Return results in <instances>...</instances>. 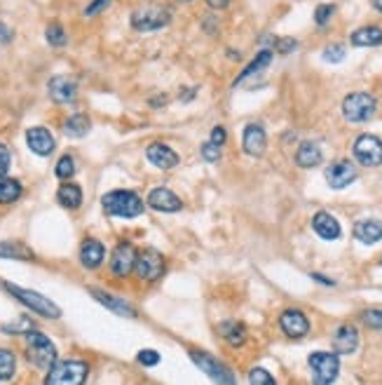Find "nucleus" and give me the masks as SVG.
Segmentation results:
<instances>
[{
  "label": "nucleus",
  "mask_w": 382,
  "mask_h": 385,
  "mask_svg": "<svg viewBox=\"0 0 382 385\" xmlns=\"http://www.w3.org/2000/svg\"><path fill=\"white\" fill-rule=\"evenodd\" d=\"M333 348H336L338 355H352L359 348V331L352 327V324L338 327V331L333 334Z\"/></svg>",
  "instance_id": "20"
},
{
  "label": "nucleus",
  "mask_w": 382,
  "mask_h": 385,
  "mask_svg": "<svg viewBox=\"0 0 382 385\" xmlns=\"http://www.w3.org/2000/svg\"><path fill=\"white\" fill-rule=\"evenodd\" d=\"M312 228H314V233H317L321 240H328V242L338 240L340 233H343V228H340L338 218L333 216V214H328V212H317V214H314Z\"/></svg>",
  "instance_id": "19"
},
{
  "label": "nucleus",
  "mask_w": 382,
  "mask_h": 385,
  "mask_svg": "<svg viewBox=\"0 0 382 385\" xmlns=\"http://www.w3.org/2000/svg\"><path fill=\"white\" fill-rule=\"evenodd\" d=\"M354 179H356V167L350 160H338V162L326 167V181H328V186L336 188V191L347 188Z\"/></svg>",
  "instance_id": "12"
},
{
  "label": "nucleus",
  "mask_w": 382,
  "mask_h": 385,
  "mask_svg": "<svg viewBox=\"0 0 382 385\" xmlns=\"http://www.w3.org/2000/svg\"><path fill=\"white\" fill-rule=\"evenodd\" d=\"M361 322L371 329H382V310L380 308H371V310L361 312Z\"/></svg>",
  "instance_id": "35"
},
{
  "label": "nucleus",
  "mask_w": 382,
  "mask_h": 385,
  "mask_svg": "<svg viewBox=\"0 0 382 385\" xmlns=\"http://www.w3.org/2000/svg\"><path fill=\"white\" fill-rule=\"evenodd\" d=\"M218 331L232 348H240L244 346V341H247V327H244L242 322H223L218 327Z\"/></svg>",
  "instance_id": "27"
},
{
  "label": "nucleus",
  "mask_w": 382,
  "mask_h": 385,
  "mask_svg": "<svg viewBox=\"0 0 382 385\" xmlns=\"http://www.w3.org/2000/svg\"><path fill=\"white\" fill-rule=\"evenodd\" d=\"M55 174L59 176V179H64V181L73 179V174H75V160L70 158V156L59 158V162H57V167H55Z\"/></svg>",
  "instance_id": "34"
},
{
  "label": "nucleus",
  "mask_w": 382,
  "mask_h": 385,
  "mask_svg": "<svg viewBox=\"0 0 382 385\" xmlns=\"http://www.w3.org/2000/svg\"><path fill=\"white\" fill-rule=\"evenodd\" d=\"M89 376V364L82 359H64L55 362L52 369H47L45 383L47 385H80Z\"/></svg>",
  "instance_id": "4"
},
{
  "label": "nucleus",
  "mask_w": 382,
  "mask_h": 385,
  "mask_svg": "<svg viewBox=\"0 0 382 385\" xmlns=\"http://www.w3.org/2000/svg\"><path fill=\"white\" fill-rule=\"evenodd\" d=\"M136 247L131 242H120V245L113 250L111 256V270L115 277H127L136 265Z\"/></svg>",
  "instance_id": "11"
},
{
  "label": "nucleus",
  "mask_w": 382,
  "mask_h": 385,
  "mask_svg": "<svg viewBox=\"0 0 382 385\" xmlns=\"http://www.w3.org/2000/svg\"><path fill=\"white\" fill-rule=\"evenodd\" d=\"M312 277H314V280H317V282H324V284H333V280H326V277H324V275H319V272H312Z\"/></svg>",
  "instance_id": "48"
},
{
  "label": "nucleus",
  "mask_w": 382,
  "mask_h": 385,
  "mask_svg": "<svg viewBox=\"0 0 382 385\" xmlns=\"http://www.w3.org/2000/svg\"><path fill=\"white\" fill-rule=\"evenodd\" d=\"M333 15H336V5L324 3V5H319V8L314 10V21H317L319 26H326V24L331 21Z\"/></svg>",
  "instance_id": "37"
},
{
  "label": "nucleus",
  "mask_w": 382,
  "mask_h": 385,
  "mask_svg": "<svg viewBox=\"0 0 382 385\" xmlns=\"http://www.w3.org/2000/svg\"><path fill=\"white\" fill-rule=\"evenodd\" d=\"M274 47H277V52H282V55H291V52L298 47V40L296 38H277L274 40Z\"/></svg>",
  "instance_id": "41"
},
{
  "label": "nucleus",
  "mask_w": 382,
  "mask_h": 385,
  "mask_svg": "<svg viewBox=\"0 0 382 385\" xmlns=\"http://www.w3.org/2000/svg\"><path fill=\"white\" fill-rule=\"evenodd\" d=\"M89 294H92L94 299L99 301V303H104L106 308H108V310L115 312V315H122V317H136V308H134V306H129L127 301L117 299V296H113V294L101 292V289H89Z\"/></svg>",
  "instance_id": "22"
},
{
  "label": "nucleus",
  "mask_w": 382,
  "mask_h": 385,
  "mask_svg": "<svg viewBox=\"0 0 382 385\" xmlns=\"http://www.w3.org/2000/svg\"><path fill=\"white\" fill-rule=\"evenodd\" d=\"M139 362L143 366H155L160 362V353H155V350H141L139 353Z\"/></svg>",
  "instance_id": "44"
},
{
  "label": "nucleus",
  "mask_w": 382,
  "mask_h": 385,
  "mask_svg": "<svg viewBox=\"0 0 382 385\" xmlns=\"http://www.w3.org/2000/svg\"><path fill=\"white\" fill-rule=\"evenodd\" d=\"M354 238L361 245H375L382 240V221L378 218H363V221L354 223Z\"/></svg>",
  "instance_id": "23"
},
{
  "label": "nucleus",
  "mask_w": 382,
  "mask_h": 385,
  "mask_svg": "<svg viewBox=\"0 0 382 385\" xmlns=\"http://www.w3.org/2000/svg\"><path fill=\"white\" fill-rule=\"evenodd\" d=\"M104 212L108 216H120V218H134L143 214V200L131 191H111L101 200Z\"/></svg>",
  "instance_id": "3"
},
{
  "label": "nucleus",
  "mask_w": 382,
  "mask_h": 385,
  "mask_svg": "<svg viewBox=\"0 0 382 385\" xmlns=\"http://www.w3.org/2000/svg\"><path fill=\"white\" fill-rule=\"evenodd\" d=\"M104 259H106V250H104V245H101L99 240H85L82 242V247H80V261H82V265H85L87 270H97L101 263H104Z\"/></svg>",
  "instance_id": "21"
},
{
  "label": "nucleus",
  "mask_w": 382,
  "mask_h": 385,
  "mask_svg": "<svg viewBox=\"0 0 382 385\" xmlns=\"http://www.w3.org/2000/svg\"><path fill=\"white\" fill-rule=\"evenodd\" d=\"M17 371V357L8 348H0V381H10Z\"/></svg>",
  "instance_id": "32"
},
{
  "label": "nucleus",
  "mask_w": 382,
  "mask_h": 385,
  "mask_svg": "<svg viewBox=\"0 0 382 385\" xmlns=\"http://www.w3.org/2000/svg\"><path fill=\"white\" fill-rule=\"evenodd\" d=\"M45 38H47V43H50L52 47H64L66 45V40H68V35H66L64 31V26L61 24H50L47 26V31H45Z\"/></svg>",
  "instance_id": "33"
},
{
  "label": "nucleus",
  "mask_w": 382,
  "mask_h": 385,
  "mask_svg": "<svg viewBox=\"0 0 382 385\" xmlns=\"http://www.w3.org/2000/svg\"><path fill=\"white\" fill-rule=\"evenodd\" d=\"M169 21L171 10L166 5H146V8L131 12V28L139 33L160 31V28L169 26Z\"/></svg>",
  "instance_id": "5"
},
{
  "label": "nucleus",
  "mask_w": 382,
  "mask_h": 385,
  "mask_svg": "<svg viewBox=\"0 0 382 385\" xmlns=\"http://www.w3.org/2000/svg\"><path fill=\"white\" fill-rule=\"evenodd\" d=\"M270 62H272V50H260L258 55H256V59H254V62L249 64V66L244 68L240 75H237L235 85H240V82H244V80H247V78H251V75L260 73L262 68H267V66H270Z\"/></svg>",
  "instance_id": "28"
},
{
  "label": "nucleus",
  "mask_w": 382,
  "mask_h": 385,
  "mask_svg": "<svg viewBox=\"0 0 382 385\" xmlns=\"http://www.w3.org/2000/svg\"><path fill=\"white\" fill-rule=\"evenodd\" d=\"M202 158H204L207 162H218L220 160V146H216L213 141H207V144L202 146Z\"/></svg>",
  "instance_id": "40"
},
{
  "label": "nucleus",
  "mask_w": 382,
  "mask_h": 385,
  "mask_svg": "<svg viewBox=\"0 0 382 385\" xmlns=\"http://www.w3.org/2000/svg\"><path fill=\"white\" fill-rule=\"evenodd\" d=\"M230 3H232V0H207V5H209L211 10H225Z\"/></svg>",
  "instance_id": "47"
},
{
  "label": "nucleus",
  "mask_w": 382,
  "mask_h": 385,
  "mask_svg": "<svg viewBox=\"0 0 382 385\" xmlns=\"http://www.w3.org/2000/svg\"><path fill=\"white\" fill-rule=\"evenodd\" d=\"M345 59V47L343 45H328L324 50V62L328 64H338Z\"/></svg>",
  "instance_id": "39"
},
{
  "label": "nucleus",
  "mask_w": 382,
  "mask_h": 385,
  "mask_svg": "<svg viewBox=\"0 0 382 385\" xmlns=\"http://www.w3.org/2000/svg\"><path fill=\"white\" fill-rule=\"evenodd\" d=\"M373 8L378 12H382V0H373Z\"/></svg>",
  "instance_id": "49"
},
{
  "label": "nucleus",
  "mask_w": 382,
  "mask_h": 385,
  "mask_svg": "<svg viewBox=\"0 0 382 385\" xmlns=\"http://www.w3.org/2000/svg\"><path fill=\"white\" fill-rule=\"evenodd\" d=\"M148 207H153L155 212H178L183 207L181 198L176 193H171L169 188H155L148 193Z\"/></svg>",
  "instance_id": "17"
},
{
  "label": "nucleus",
  "mask_w": 382,
  "mask_h": 385,
  "mask_svg": "<svg viewBox=\"0 0 382 385\" xmlns=\"http://www.w3.org/2000/svg\"><path fill=\"white\" fill-rule=\"evenodd\" d=\"M380 265H382V263H380Z\"/></svg>",
  "instance_id": "51"
},
{
  "label": "nucleus",
  "mask_w": 382,
  "mask_h": 385,
  "mask_svg": "<svg viewBox=\"0 0 382 385\" xmlns=\"http://www.w3.org/2000/svg\"><path fill=\"white\" fill-rule=\"evenodd\" d=\"M3 331H5V334H10V336L26 334V331H31V319L19 317L17 322H12V324H3Z\"/></svg>",
  "instance_id": "36"
},
{
  "label": "nucleus",
  "mask_w": 382,
  "mask_h": 385,
  "mask_svg": "<svg viewBox=\"0 0 382 385\" xmlns=\"http://www.w3.org/2000/svg\"><path fill=\"white\" fill-rule=\"evenodd\" d=\"M111 3H113V0H92V3H89L87 8H85V17H97V15H101V12L108 8Z\"/></svg>",
  "instance_id": "42"
},
{
  "label": "nucleus",
  "mask_w": 382,
  "mask_h": 385,
  "mask_svg": "<svg viewBox=\"0 0 382 385\" xmlns=\"http://www.w3.org/2000/svg\"><path fill=\"white\" fill-rule=\"evenodd\" d=\"M375 111H378V102H375V97L368 92L347 94L343 102V115H345V120H350V122L371 120L375 115Z\"/></svg>",
  "instance_id": "6"
},
{
  "label": "nucleus",
  "mask_w": 382,
  "mask_h": 385,
  "mask_svg": "<svg viewBox=\"0 0 382 385\" xmlns=\"http://www.w3.org/2000/svg\"><path fill=\"white\" fill-rule=\"evenodd\" d=\"M136 275L146 282H155L162 277L164 272V256L157 250H143L136 254V265H134Z\"/></svg>",
  "instance_id": "9"
},
{
  "label": "nucleus",
  "mask_w": 382,
  "mask_h": 385,
  "mask_svg": "<svg viewBox=\"0 0 382 385\" xmlns=\"http://www.w3.org/2000/svg\"><path fill=\"white\" fill-rule=\"evenodd\" d=\"M249 383H251V385H274V378L267 374L265 369L256 366V369L249 371Z\"/></svg>",
  "instance_id": "38"
},
{
  "label": "nucleus",
  "mask_w": 382,
  "mask_h": 385,
  "mask_svg": "<svg viewBox=\"0 0 382 385\" xmlns=\"http://www.w3.org/2000/svg\"><path fill=\"white\" fill-rule=\"evenodd\" d=\"M190 359L200 366L202 371H204L207 376H211L213 381L218 383H235V376H232V371L225 366L223 362H218L216 357H211L209 353H202V350H190Z\"/></svg>",
  "instance_id": "10"
},
{
  "label": "nucleus",
  "mask_w": 382,
  "mask_h": 385,
  "mask_svg": "<svg viewBox=\"0 0 382 385\" xmlns=\"http://www.w3.org/2000/svg\"><path fill=\"white\" fill-rule=\"evenodd\" d=\"M321 158H324L321 156V148L314 144V141H303L296 151V162H298V167H303V169L317 167V165H321Z\"/></svg>",
  "instance_id": "24"
},
{
  "label": "nucleus",
  "mask_w": 382,
  "mask_h": 385,
  "mask_svg": "<svg viewBox=\"0 0 382 385\" xmlns=\"http://www.w3.org/2000/svg\"><path fill=\"white\" fill-rule=\"evenodd\" d=\"M26 357L28 362L38 369H52V364L57 362V346L52 343L43 331H26Z\"/></svg>",
  "instance_id": "2"
},
{
  "label": "nucleus",
  "mask_w": 382,
  "mask_h": 385,
  "mask_svg": "<svg viewBox=\"0 0 382 385\" xmlns=\"http://www.w3.org/2000/svg\"><path fill=\"white\" fill-rule=\"evenodd\" d=\"M146 158H148V162L160 169H174L178 165V160H181L174 148H169L166 144H151L146 148Z\"/></svg>",
  "instance_id": "16"
},
{
  "label": "nucleus",
  "mask_w": 382,
  "mask_h": 385,
  "mask_svg": "<svg viewBox=\"0 0 382 385\" xmlns=\"http://www.w3.org/2000/svg\"><path fill=\"white\" fill-rule=\"evenodd\" d=\"M21 198V183L17 179H0V205H12Z\"/></svg>",
  "instance_id": "31"
},
{
  "label": "nucleus",
  "mask_w": 382,
  "mask_h": 385,
  "mask_svg": "<svg viewBox=\"0 0 382 385\" xmlns=\"http://www.w3.org/2000/svg\"><path fill=\"white\" fill-rule=\"evenodd\" d=\"M354 158L359 165H366V167H380L382 165V141L373 134H361L359 139L354 141Z\"/></svg>",
  "instance_id": "8"
},
{
  "label": "nucleus",
  "mask_w": 382,
  "mask_h": 385,
  "mask_svg": "<svg viewBox=\"0 0 382 385\" xmlns=\"http://www.w3.org/2000/svg\"><path fill=\"white\" fill-rule=\"evenodd\" d=\"M0 259L12 261H33V252L21 242H0Z\"/></svg>",
  "instance_id": "29"
},
{
  "label": "nucleus",
  "mask_w": 382,
  "mask_h": 385,
  "mask_svg": "<svg viewBox=\"0 0 382 385\" xmlns=\"http://www.w3.org/2000/svg\"><path fill=\"white\" fill-rule=\"evenodd\" d=\"M57 200L66 209H77L82 205V188L77 183H64L57 191Z\"/></svg>",
  "instance_id": "26"
},
{
  "label": "nucleus",
  "mask_w": 382,
  "mask_h": 385,
  "mask_svg": "<svg viewBox=\"0 0 382 385\" xmlns=\"http://www.w3.org/2000/svg\"><path fill=\"white\" fill-rule=\"evenodd\" d=\"M8 169H10V148L0 144V179L8 176Z\"/></svg>",
  "instance_id": "43"
},
{
  "label": "nucleus",
  "mask_w": 382,
  "mask_h": 385,
  "mask_svg": "<svg viewBox=\"0 0 382 385\" xmlns=\"http://www.w3.org/2000/svg\"><path fill=\"white\" fill-rule=\"evenodd\" d=\"M309 369L314 374V383L317 385H328L333 383L340 374V359L338 353H312L309 355Z\"/></svg>",
  "instance_id": "7"
},
{
  "label": "nucleus",
  "mask_w": 382,
  "mask_h": 385,
  "mask_svg": "<svg viewBox=\"0 0 382 385\" xmlns=\"http://www.w3.org/2000/svg\"><path fill=\"white\" fill-rule=\"evenodd\" d=\"M350 40L354 47H378V45H382V28L380 26L356 28Z\"/></svg>",
  "instance_id": "25"
},
{
  "label": "nucleus",
  "mask_w": 382,
  "mask_h": 385,
  "mask_svg": "<svg viewBox=\"0 0 382 385\" xmlns=\"http://www.w3.org/2000/svg\"><path fill=\"white\" fill-rule=\"evenodd\" d=\"M178 3H193V0H178Z\"/></svg>",
  "instance_id": "50"
},
{
  "label": "nucleus",
  "mask_w": 382,
  "mask_h": 385,
  "mask_svg": "<svg viewBox=\"0 0 382 385\" xmlns=\"http://www.w3.org/2000/svg\"><path fill=\"white\" fill-rule=\"evenodd\" d=\"M10 40H12V28L8 26V24H3V21H0V43H10Z\"/></svg>",
  "instance_id": "46"
},
{
  "label": "nucleus",
  "mask_w": 382,
  "mask_h": 385,
  "mask_svg": "<svg viewBox=\"0 0 382 385\" xmlns=\"http://www.w3.org/2000/svg\"><path fill=\"white\" fill-rule=\"evenodd\" d=\"M225 139H228V132H225V127H213L211 129V141H213V144H216V146H223L225 144Z\"/></svg>",
  "instance_id": "45"
},
{
  "label": "nucleus",
  "mask_w": 382,
  "mask_h": 385,
  "mask_svg": "<svg viewBox=\"0 0 382 385\" xmlns=\"http://www.w3.org/2000/svg\"><path fill=\"white\" fill-rule=\"evenodd\" d=\"M5 289H8V292L15 296L19 303L26 306L28 310H33L35 315L47 317V319H59V317H61V308H59L55 301L47 299V296L33 292V289L17 287V284H10V282H5Z\"/></svg>",
  "instance_id": "1"
},
{
  "label": "nucleus",
  "mask_w": 382,
  "mask_h": 385,
  "mask_svg": "<svg viewBox=\"0 0 382 385\" xmlns=\"http://www.w3.org/2000/svg\"><path fill=\"white\" fill-rule=\"evenodd\" d=\"M47 92L55 104H70L77 97V82L68 75H55L47 85Z\"/></svg>",
  "instance_id": "13"
},
{
  "label": "nucleus",
  "mask_w": 382,
  "mask_h": 385,
  "mask_svg": "<svg viewBox=\"0 0 382 385\" xmlns=\"http://www.w3.org/2000/svg\"><path fill=\"white\" fill-rule=\"evenodd\" d=\"M242 146L251 158H260L267 146L265 129L260 125H247V129H244V134H242Z\"/></svg>",
  "instance_id": "18"
},
{
  "label": "nucleus",
  "mask_w": 382,
  "mask_h": 385,
  "mask_svg": "<svg viewBox=\"0 0 382 385\" xmlns=\"http://www.w3.org/2000/svg\"><path fill=\"white\" fill-rule=\"evenodd\" d=\"M89 125L92 122H89V118L85 113H75L64 122V132L70 139H80V136H85L89 132Z\"/></svg>",
  "instance_id": "30"
},
{
  "label": "nucleus",
  "mask_w": 382,
  "mask_h": 385,
  "mask_svg": "<svg viewBox=\"0 0 382 385\" xmlns=\"http://www.w3.org/2000/svg\"><path fill=\"white\" fill-rule=\"evenodd\" d=\"M26 144L28 148L35 153V156H40V158H47V156H52V151H55V136H52L50 129H45V127H31L26 132Z\"/></svg>",
  "instance_id": "15"
},
{
  "label": "nucleus",
  "mask_w": 382,
  "mask_h": 385,
  "mask_svg": "<svg viewBox=\"0 0 382 385\" xmlns=\"http://www.w3.org/2000/svg\"><path fill=\"white\" fill-rule=\"evenodd\" d=\"M279 327L289 339H303L309 331V319L300 310H284L279 317Z\"/></svg>",
  "instance_id": "14"
}]
</instances>
